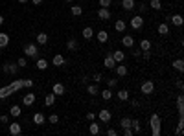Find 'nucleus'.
I'll list each match as a JSON object with an SVG mask.
<instances>
[{
  "instance_id": "1",
  "label": "nucleus",
  "mask_w": 184,
  "mask_h": 136,
  "mask_svg": "<svg viewBox=\"0 0 184 136\" xmlns=\"http://www.w3.org/2000/svg\"><path fill=\"white\" fill-rule=\"evenodd\" d=\"M149 125H151V134L153 136H160V132H162V120H160L158 114H151Z\"/></svg>"
},
{
  "instance_id": "2",
  "label": "nucleus",
  "mask_w": 184,
  "mask_h": 136,
  "mask_svg": "<svg viewBox=\"0 0 184 136\" xmlns=\"http://www.w3.org/2000/svg\"><path fill=\"white\" fill-rule=\"evenodd\" d=\"M24 53H26L28 57H37V55H39V44H37V42L26 44V46H24Z\"/></svg>"
},
{
  "instance_id": "3",
  "label": "nucleus",
  "mask_w": 184,
  "mask_h": 136,
  "mask_svg": "<svg viewBox=\"0 0 184 136\" xmlns=\"http://www.w3.org/2000/svg\"><path fill=\"white\" fill-rule=\"evenodd\" d=\"M140 90H142V94L149 96V94H153V92H155V83H153V81H144V83H142V86H140Z\"/></svg>"
},
{
  "instance_id": "4",
  "label": "nucleus",
  "mask_w": 184,
  "mask_h": 136,
  "mask_svg": "<svg viewBox=\"0 0 184 136\" xmlns=\"http://www.w3.org/2000/svg\"><path fill=\"white\" fill-rule=\"evenodd\" d=\"M129 24H131V28H133V30H140V28L144 26V18H142V15H134V17L131 18Z\"/></svg>"
},
{
  "instance_id": "5",
  "label": "nucleus",
  "mask_w": 184,
  "mask_h": 136,
  "mask_svg": "<svg viewBox=\"0 0 184 136\" xmlns=\"http://www.w3.org/2000/svg\"><path fill=\"white\" fill-rule=\"evenodd\" d=\"M2 70H4L6 74L17 76V72H18V66H17V64H13V63H4V64H2Z\"/></svg>"
},
{
  "instance_id": "6",
  "label": "nucleus",
  "mask_w": 184,
  "mask_h": 136,
  "mask_svg": "<svg viewBox=\"0 0 184 136\" xmlns=\"http://www.w3.org/2000/svg\"><path fill=\"white\" fill-rule=\"evenodd\" d=\"M103 66L109 68V70H112V68L116 66V61L112 59V52H107V55H105V59H103Z\"/></svg>"
},
{
  "instance_id": "7",
  "label": "nucleus",
  "mask_w": 184,
  "mask_h": 136,
  "mask_svg": "<svg viewBox=\"0 0 184 136\" xmlns=\"http://www.w3.org/2000/svg\"><path fill=\"white\" fill-rule=\"evenodd\" d=\"M98 116H100V121H103V123H109V121L112 120V114H110L109 108H101Z\"/></svg>"
},
{
  "instance_id": "8",
  "label": "nucleus",
  "mask_w": 184,
  "mask_h": 136,
  "mask_svg": "<svg viewBox=\"0 0 184 136\" xmlns=\"http://www.w3.org/2000/svg\"><path fill=\"white\" fill-rule=\"evenodd\" d=\"M98 18H101V20H110V11H109V8H100V9H98Z\"/></svg>"
},
{
  "instance_id": "9",
  "label": "nucleus",
  "mask_w": 184,
  "mask_h": 136,
  "mask_svg": "<svg viewBox=\"0 0 184 136\" xmlns=\"http://www.w3.org/2000/svg\"><path fill=\"white\" fill-rule=\"evenodd\" d=\"M122 44H123L125 48H133V46H134V37H133V35H123Z\"/></svg>"
},
{
  "instance_id": "10",
  "label": "nucleus",
  "mask_w": 184,
  "mask_h": 136,
  "mask_svg": "<svg viewBox=\"0 0 184 136\" xmlns=\"http://www.w3.org/2000/svg\"><path fill=\"white\" fill-rule=\"evenodd\" d=\"M22 103H24L26 107H31L33 103H35V94H31V92H28L24 98H22Z\"/></svg>"
},
{
  "instance_id": "11",
  "label": "nucleus",
  "mask_w": 184,
  "mask_h": 136,
  "mask_svg": "<svg viewBox=\"0 0 184 136\" xmlns=\"http://www.w3.org/2000/svg\"><path fill=\"white\" fill-rule=\"evenodd\" d=\"M94 35H96V39H98V42H101V44L109 40V33H107L105 30H100V31H98V33H94Z\"/></svg>"
},
{
  "instance_id": "12",
  "label": "nucleus",
  "mask_w": 184,
  "mask_h": 136,
  "mask_svg": "<svg viewBox=\"0 0 184 136\" xmlns=\"http://www.w3.org/2000/svg\"><path fill=\"white\" fill-rule=\"evenodd\" d=\"M22 132V127H20V123H9V134H13V136H18Z\"/></svg>"
},
{
  "instance_id": "13",
  "label": "nucleus",
  "mask_w": 184,
  "mask_h": 136,
  "mask_svg": "<svg viewBox=\"0 0 184 136\" xmlns=\"http://www.w3.org/2000/svg\"><path fill=\"white\" fill-rule=\"evenodd\" d=\"M52 92H54L55 96H63V94H64V85H63V83H55L54 88H52Z\"/></svg>"
},
{
  "instance_id": "14",
  "label": "nucleus",
  "mask_w": 184,
  "mask_h": 136,
  "mask_svg": "<svg viewBox=\"0 0 184 136\" xmlns=\"http://www.w3.org/2000/svg\"><path fill=\"white\" fill-rule=\"evenodd\" d=\"M168 20L171 22V24L173 26H182V15H173V17H168Z\"/></svg>"
},
{
  "instance_id": "15",
  "label": "nucleus",
  "mask_w": 184,
  "mask_h": 136,
  "mask_svg": "<svg viewBox=\"0 0 184 136\" xmlns=\"http://www.w3.org/2000/svg\"><path fill=\"white\" fill-rule=\"evenodd\" d=\"M44 121H46V118H44L42 112H35V114H33V123L35 125H42Z\"/></svg>"
},
{
  "instance_id": "16",
  "label": "nucleus",
  "mask_w": 184,
  "mask_h": 136,
  "mask_svg": "<svg viewBox=\"0 0 184 136\" xmlns=\"http://www.w3.org/2000/svg\"><path fill=\"white\" fill-rule=\"evenodd\" d=\"M9 94H13V90H11V86L8 85V86H2L0 88V99H6Z\"/></svg>"
},
{
  "instance_id": "17",
  "label": "nucleus",
  "mask_w": 184,
  "mask_h": 136,
  "mask_svg": "<svg viewBox=\"0 0 184 136\" xmlns=\"http://www.w3.org/2000/svg\"><path fill=\"white\" fill-rule=\"evenodd\" d=\"M112 59L116 61V63H122V61L125 59V53H123L122 50H114V52H112Z\"/></svg>"
},
{
  "instance_id": "18",
  "label": "nucleus",
  "mask_w": 184,
  "mask_h": 136,
  "mask_svg": "<svg viewBox=\"0 0 184 136\" xmlns=\"http://www.w3.org/2000/svg\"><path fill=\"white\" fill-rule=\"evenodd\" d=\"M177 110H179V116H184V98L182 96L177 98Z\"/></svg>"
},
{
  "instance_id": "19",
  "label": "nucleus",
  "mask_w": 184,
  "mask_h": 136,
  "mask_svg": "<svg viewBox=\"0 0 184 136\" xmlns=\"http://www.w3.org/2000/svg\"><path fill=\"white\" fill-rule=\"evenodd\" d=\"M35 66L39 68V70H46V68H48V66H50V63H48V61H46V59H42V57H41V59H37V63H35Z\"/></svg>"
},
{
  "instance_id": "20",
  "label": "nucleus",
  "mask_w": 184,
  "mask_h": 136,
  "mask_svg": "<svg viewBox=\"0 0 184 136\" xmlns=\"http://www.w3.org/2000/svg\"><path fill=\"white\" fill-rule=\"evenodd\" d=\"M77 46H79V44H77V40H76V39H70V40L66 42V50H68V52H76V50H77Z\"/></svg>"
},
{
  "instance_id": "21",
  "label": "nucleus",
  "mask_w": 184,
  "mask_h": 136,
  "mask_svg": "<svg viewBox=\"0 0 184 136\" xmlns=\"http://www.w3.org/2000/svg\"><path fill=\"white\" fill-rule=\"evenodd\" d=\"M134 0H122V8L125 9V11H131V9H134Z\"/></svg>"
},
{
  "instance_id": "22",
  "label": "nucleus",
  "mask_w": 184,
  "mask_h": 136,
  "mask_svg": "<svg viewBox=\"0 0 184 136\" xmlns=\"http://www.w3.org/2000/svg\"><path fill=\"white\" fill-rule=\"evenodd\" d=\"M48 42V35H46L44 31H41V33H37V44H41V46H44V44Z\"/></svg>"
},
{
  "instance_id": "23",
  "label": "nucleus",
  "mask_w": 184,
  "mask_h": 136,
  "mask_svg": "<svg viewBox=\"0 0 184 136\" xmlns=\"http://www.w3.org/2000/svg\"><path fill=\"white\" fill-rule=\"evenodd\" d=\"M52 64H55V66H63V64H64V57H63L61 53H55L54 59H52Z\"/></svg>"
},
{
  "instance_id": "24",
  "label": "nucleus",
  "mask_w": 184,
  "mask_h": 136,
  "mask_svg": "<svg viewBox=\"0 0 184 136\" xmlns=\"http://www.w3.org/2000/svg\"><path fill=\"white\" fill-rule=\"evenodd\" d=\"M125 28H127V24H125V20H116V22H114V30H116V31H125Z\"/></svg>"
},
{
  "instance_id": "25",
  "label": "nucleus",
  "mask_w": 184,
  "mask_h": 136,
  "mask_svg": "<svg viewBox=\"0 0 184 136\" xmlns=\"http://www.w3.org/2000/svg\"><path fill=\"white\" fill-rule=\"evenodd\" d=\"M83 37H85V40L92 39V37H94V30H92L90 26H85V28H83Z\"/></svg>"
},
{
  "instance_id": "26",
  "label": "nucleus",
  "mask_w": 184,
  "mask_h": 136,
  "mask_svg": "<svg viewBox=\"0 0 184 136\" xmlns=\"http://www.w3.org/2000/svg\"><path fill=\"white\" fill-rule=\"evenodd\" d=\"M114 68H116V74H118L120 77H125V76H127V66H123V64H116Z\"/></svg>"
},
{
  "instance_id": "27",
  "label": "nucleus",
  "mask_w": 184,
  "mask_h": 136,
  "mask_svg": "<svg viewBox=\"0 0 184 136\" xmlns=\"http://www.w3.org/2000/svg\"><path fill=\"white\" fill-rule=\"evenodd\" d=\"M9 44V35L8 33H0V48H6Z\"/></svg>"
},
{
  "instance_id": "28",
  "label": "nucleus",
  "mask_w": 184,
  "mask_h": 136,
  "mask_svg": "<svg viewBox=\"0 0 184 136\" xmlns=\"http://www.w3.org/2000/svg\"><path fill=\"white\" fill-rule=\"evenodd\" d=\"M131 129H133V132H142L140 121H138V120H131Z\"/></svg>"
},
{
  "instance_id": "29",
  "label": "nucleus",
  "mask_w": 184,
  "mask_h": 136,
  "mask_svg": "<svg viewBox=\"0 0 184 136\" xmlns=\"http://www.w3.org/2000/svg\"><path fill=\"white\" fill-rule=\"evenodd\" d=\"M158 33H160V35H168V33H169V26L166 24V22L158 24Z\"/></svg>"
},
{
  "instance_id": "30",
  "label": "nucleus",
  "mask_w": 184,
  "mask_h": 136,
  "mask_svg": "<svg viewBox=\"0 0 184 136\" xmlns=\"http://www.w3.org/2000/svg\"><path fill=\"white\" fill-rule=\"evenodd\" d=\"M87 92H88L90 96H98L100 88H98V85H88V86H87Z\"/></svg>"
},
{
  "instance_id": "31",
  "label": "nucleus",
  "mask_w": 184,
  "mask_h": 136,
  "mask_svg": "<svg viewBox=\"0 0 184 136\" xmlns=\"http://www.w3.org/2000/svg\"><path fill=\"white\" fill-rule=\"evenodd\" d=\"M100 94H101V98H103L105 101H109V99L112 98V88H105V90H101Z\"/></svg>"
},
{
  "instance_id": "32",
  "label": "nucleus",
  "mask_w": 184,
  "mask_h": 136,
  "mask_svg": "<svg viewBox=\"0 0 184 136\" xmlns=\"http://www.w3.org/2000/svg\"><path fill=\"white\" fill-rule=\"evenodd\" d=\"M173 68H175V70H179V72H182L184 70V61L182 59H175L173 61Z\"/></svg>"
},
{
  "instance_id": "33",
  "label": "nucleus",
  "mask_w": 184,
  "mask_h": 136,
  "mask_svg": "<svg viewBox=\"0 0 184 136\" xmlns=\"http://www.w3.org/2000/svg\"><path fill=\"white\" fill-rule=\"evenodd\" d=\"M9 112H11V116H13V118H18V116H20V112H22V108H20L18 105H13V107L9 108Z\"/></svg>"
},
{
  "instance_id": "34",
  "label": "nucleus",
  "mask_w": 184,
  "mask_h": 136,
  "mask_svg": "<svg viewBox=\"0 0 184 136\" xmlns=\"http://www.w3.org/2000/svg\"><path fill=\"white\" fill-rule=\"evenodd\" d=\"M9 86H11V90H13V92H17V90H20V88H24V86H22V79H17V81H13Z\"/></svg>"
},
{
  "instance_id": "35",
  "label": "nucleus",
  "mask_w": 184,
  "mask_h": 136,
  "mask_svg": "<svg viewBox=\"0 0 184 136\" xmlns=\"http://www.w3.org/2000/svg\"><path fill=\"white\" fill-rule=\"evenodd\" d=\"M54 101H55V94L52 92V94H48V96H46L44 105H46V107H52V105H54Z\"/></svg>"
},
{
  "instance_id": "36",
  "label": "nucleus",
  "mask_w": 184,
  "mask_h": 136,
  "mask_svg": "<svg viewBox=\"0 0 184 136\" xmlns=\"http://www.w3.org/2000/svg\"><path fill=\"white\" fill-rule=\"evenodd\" d=\"M88 132L90 134H100V123H90L88 125Z\"/></svg>"
},
{
  "instance_id": "37",
  "label": "nucleus",
  "mask_w": 184,
  "mask_h": 136,
  "mask_svg": "<svg viewBox=\"0 0 184 136\" xmlns=\"http://www.w3.org/2000/svg\"><path fill=\"white\" fill-rule=\"evenodd\" d=\"M70 13H72L74 17H79V15L83 13V8H81V6H70Z\"/></svg>"
},
{
  "instance_id": "38",
  "label": "nucleus",
  "mask_w": 184,
  "mask_h": 136,
  "mask_svg": "<svg viewBox=\"0 0 184 136\" xmlns=\"http://www.w3.org/2000/svg\"><path fill=\"white\" fill-rule=\"evenodd\" d=\"M118 99H122V101H127V99H129V92H127L125 88L118 90Z\"/></svg>"
},
{
  "instance_id": "39",
  "label": "nucleus",
  "mask_w": 184,
  "mask_h": 136,
  "mask_svg": "<svg viewBox=\"0 0 184 136\" xmlns=\"http://www.w3.org/2000/svg\"><path fill=\"white\" fill-rule=\"evenodd\" d=\"M140 50H151V40L142 39V40H140Z\"/></svg>"
},
{
  "instance_id": "40",
  "label": "nucleus",
  "mask_w": 184,
  "mask_h": 136,
  "mask_svg": "<svg viewBox=\"0 0 184 136\" xmlns=\"http://www.w3.org/2000/svg\"><path fill=\"white\" fill-rule=\"evenodd\" d=\"M149 8H151V9H162V2H160V0H151V2H149Z\"/></svg>"
},
{
  "instance_id": "41",
  "label": "nucleus",
  "mask_w": 184,
  "mask_h": 136,
  "mask_svg": "<svg viewBox=\"0 0 184 136\" xmlns=\"http://www.w3.org/2000/svg\"><path fill=\"white\" fill-rule=\"evenodd\" d=\"M120 127H122V129L131 127V118H122V120H120Z\"/></svg>"
},
{
  "instance_id": "42",
  "label": "nucleus",
  "mask_w": 184,
  "mask_h": 136,
  "mask_svg": "<svg viewBox=\"0 0 184 136\" xmlns=\"http://www.w3.org/2000/svg\"><path fill=\"white\" fill-rule=\"evenodd\" d=\"M17 66H18V68H26V66H28V63H26V59H24V57H20V59L17 61Z\"/></svg>"
},
{
  "instance_id": "43",
  "label": "nucleus",
  "mask_w": 184,
  "mask_h": 136,
  "mask_svg": "<svg viewBox=\"0 0 184 136\" xmlns=\"http://www.w3.org/2000/svg\"><path fill=\"white\" fill-rule=\"evenodd\" d=\"M22 86L31 88V86H33V81H31V79H22Z\"/></svg>"
},
{
  "instance_id": "44",
  "label": "nucleus",
  "mask_w": 184,
  "mask_h": 136,
  "mask_svg": "<svg viewBox=\"0 0 184 136\" xmlns=\"http://www.w3.org/2000/svg\"><path fill=\"white\" fill-rule=\"evenodd\" d=\"M116 85H118V79H109L107 81V88H114Z\"/></svg>"
},
{
  "instance_id": "45",
  "label": "nucleus",
  "mask_w": 184,
  "mask_h": 136,
  "mask_svg": "<svg viewBox=\"0 0 184 136\" xmlns=\"http://www.w3.org/2000/svg\"><path fill=\"white\" fill-rule=\"evenodd\" d=\"M110 4H112V0H100L101 8H110Z\"/></svg>"
},
{
  "instance_id": "46",
  "label": "nucleus",
  "mask_w": 184,
  "mask_h": 136,
  "mask_svg": "<svg viewBox=\"0 0 184 136\" xmlns=\"http://www.w3.org/2000/svg\"><path fill=\"white\" fill-rule=\"evenodd\" d=\"M92 79H94V83H101L103 81V76L101 74H94V77H92Z\"/></svg>"
},
{
  "instance_id": "47",
  "label": "nucleus",
  "mask_w": 184,
  "mask_h": 136,
  "mask_svg": "<svg viewBox=\"0 0 184 136\" xmlns=\"http://www.w3.org/2000/svg\"><path fill=\"white\" fill-rule=\"evenodd\" d=\"M48 121H50V123H57V121H59V116H57V114H52V116L48 118Z\"/></svg>"
},
{
  "instance_id": "48",
  "label": "nucleus",
  "mask_w": 184,
  "mask_h": 136,
  "mask_svg": "<svg viewBox=\"0 0 184 136\" xmlns=\"http://www.w3.org/2000/svg\"><path fill=\"white\" fill-rule=\"evenodd\" d=\"M94 118H96L94 112H87V120H88V121H94Z\"/></svg>"
},
{
  "instance_id": "49",
  "label": "nucleus",
  "mask_w": 184,
  "mask_h": 136,
  "mask_svg": "<svg viewBox=\"0 0 184 136\" xmlns=\"http://www.w3.org/2000/svg\"><path fill=\"white\" fill-rule=\"evenodd\" d=\"M140 55H144V59H149V57H151V52H149V50H142Z\"/></svg>"
},
{
  "instance_id": "50",
  "label": "nucleus",
  "mask_w": 184,
  "mask_h": 136,
  "mask_svg": "<svg viewBox=\"0 0 184 136\" xmlns=\"http://www.w3.org/2000/svg\"><path fill=\"white\" fill-rule=\"evenodd\" d=\"M123 136H133V129H131V127L123 129Z\"/></svg>"
},
{
  "instance_id": "51",
  "label": "nucleus",
  "mask_w": 184,
  "mask_h": 136,
  "mask_svg": "<svg viewBox=\"0 0 184 136\" xmlns=\"http://www.w3.org/2000/svg\"><path fill=\"white\" fill-rule=\"evenodd\" d=\"M8 121H9V116H6V114L0 116V123H8Z\"/></svg>"
},
{
  "instance_id": "52",
  "label": "nucleus",
  "mask_w": 184,
  "mask_h": 136,
  "mask_svg": "<svg viewBox=\"0 0 184 136\" xmlns=\"http://www.w3.org/2000/svg\"><path fill=\"white\" fill-rule=\"evenodd\" d=\"M116 129H107V136H116Z\"/></svg>"
},
{
  "instance_id": "53",
  "label": "nucleus",
  "mask_w": 184,
  "mask_h": 136,
  "mask_svg": "<svg viewBox=\"0 0 184 136\" xmlns=\"http://www.w3.org/2000/svg\"><path fill=\"white\" fill-rule=\"evenodd\" d=\"M147 8H149V6H146V4H140V6H138V9H140V13H146V11H147Z\"/></svg>"
},
{
  "instance_id": "54",
  "label": "nucleus",
  "mask_w": 184,
  "mask_h": 136,
  "mask_svg": "<svg viewBox=\"0 0 184 136\" xmlns=\"http://www.w3.org/2000/svg\"><path fill=\"white\" fill-rule=\"evenodd\" d=\"M31 4L33 6H39V4H42V0H31Z\"/></svg>"
},
{
  "instance_id": "55",
  "label": "nucleus",
  "mask_w": 184,
  "mask_h": 136,
  "mask_svg": "<svg viewBox=\"0 0 184 136\" xmlns=\"http://www.w3.org/2000/svg\"><path fill=\"white\" fill-rule=\"evenodd\" d=\"M140 53H142L140 50H134V52H133V55H134V57H140Z\"/></svg>"
},
{
  "instance_id": "56",
  "label": "nucleus",
  "mask_w": 184,
  "mask_h": 136,
  "mask_svg": "<svg viewBox=\"0 0 184 136\" xmlns=\"http://www.w3.org/2000/svg\"><path fill=\"white\" fill-rule=\"evenodd\" d=\"M177 86H179V90H182V86H184V83H182V81H177Z\"/></svg>"
},
{
  "instance_id": "57",
  "label": "nucleus",
  "mask_w": 184,
  "mask_h": 136,
  "mask_svg": "<svg viewBox=\"0 0 184 136\" xmlns=\"http://www.w3.org/2000/svg\"><path fill=\"white\" fill-rule=\"evenodd\" d=\"M2 24H4V17H2V15H0V26H2Z\"/></svg>"
},
{
  "instance_id": "58",
  "label": "nucleus",
  "mask_w": 184,
  "mask_h": 136,
  "mask_svg": "<svg viewBox=\"0 0 184 136\" xmlns=\"http://www.w3.org/2000/svg\"><path fill=\"white\" fill-rule=\"evenodd\" d=\"M18 2H20V4H26V2H28V0H18Z\"/></svg>"
},
{
  "instance_id": "59",
  "label": "nucleus",
  "mask_w": 184,
  "mask_h": 136,
  "mask_svg": "<svg viewBox=\"0 0 184 136\" xmlns=\"http://www.w3.org/2000/svg\"><path fill=\"white\" fill-rule=\"evenodd\" d=\"M64 2H68V4H72V0H64Z\"/></svg>"
}]
</instances>
